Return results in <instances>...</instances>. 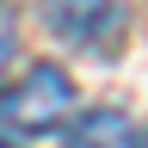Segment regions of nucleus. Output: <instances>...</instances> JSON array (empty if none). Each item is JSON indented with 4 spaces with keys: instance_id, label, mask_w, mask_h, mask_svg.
Masks as SVG:
<instances>
[{
    "instance_id": "nucleus-5",
    "label": "nucleus",
    "mask_w": 148,
    "mask_h": 148,
    "mask_svg": "<svg viewBox=\"0 0 148 148\" xmlns=\"http://www.w3.org/2000/svg\"><path fill=\"white\" fill-rule=\"evenodd\" d=\"M136 148H148V136H142V142H136Z\"/></svg>"
},
{
    "instance_id": "nucleus-3",
    "label": "nucleus",
    "mask_w": 148,
    "mask_h": 148,
    "mask_svg": "<svg viewBox=\"0 0 148 148\" xmlns=\"http://www.w3.org/2000/svg\"><path fill=\"white\" fill-rule=\"evenodd\" d=\"M68 148H136V123L123 111H111V105H92V111L74 117Z\"/></svg>"
},
{
    "instance_id": "nucleus-1",
    "label": "nucleus",
    "mask_w": 148,
    "mask_h": 148,
    "mask_svg": "<svg viewBox=\"0 0 148 148\" xmlns=\"http://www.w3.org/2000/svg\"><path fill=\"white\" fill-rule=\"evenodd\" d=\"M68 117H74V80L56 62H31L18 80L0 86V123L18 130V136H43Z\"/></svg>"
},
{
    "instance_id": "nucleus-2",
    "label": "nucleus",
    "mask_w": 148,
    "mask_h": 148,
    "mask_svg": "<svg viewBox=\"0 0 148 148\" xmlns=\"http://www.w3.org/2000/svg\"><path fill=\"white\" fill-rule=\"evenodd\" d=\"M49 31L68 37V43H86V49H105L111 37H123V6H111V0H56V6H43Z\"/></svg>"
},
{
    "instance_id": "nucleus-4",
    "label": "nucleus",
    "mask_w": 148,
    "mask_h": 148,
    "mask_svg": "<svg viewBox=\"0 0 148 148\" xmlns=\"http://www.w3.org/2000/svg\"><path fill=\"white\" fill-rule=\"evenodd\" d=\"M12 56H18V12H12V6H0V86H6Z\"/></svg>"
}]
</instances>
